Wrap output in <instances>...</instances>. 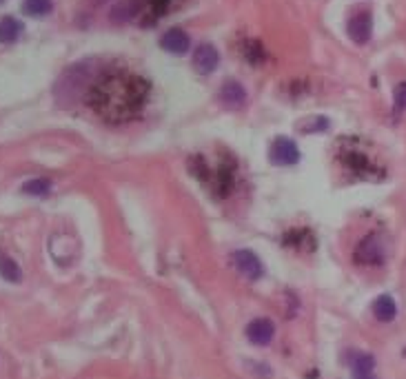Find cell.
Returning a JSON list of instances; mask_svg holds the SVG:
<instances>
[{"mask_svg": "<svg viewBox=\"0 0 406 379\" xmlns=\"http://www.w3.org/2000/svg\"><path fill=\"white\" fill-rule=\"evenodd\" d=\"M149 98V85L140 76L129 71L102 73L89 87L87 104L104 122L122 124L134 120Z\"/></svg>", "mask_w": 406, "mask_h": 379, "instance_id": "cell-1", "label": "cell"}, {"mask_svg": "<svg viewBox=\"0 0 406 379\" xmlns=\"http://www.w3.org/2000/svg\"><path fill=\"white\" fill-rule=\"evenodd\" d=\"M191 171L198 176L200 182L211 189L216 195H227L231 185H233V176H235V162L227 158V162H214L209 164L204 158H198L191 162Z\"/></svg>", "mask_w": 406, "mask_h": 379, "instance_id": "cell-2", "label": "cell"}, {"mask_svg": "<svg viewBox=\"0 0 406 379\" xmlns=\"http://www.w3.org/2000/svg\"><path fill=\"white\" fill-rule=\"evenodd\" d=\"M384 259V246L377 233H369L356 248V262L364 266H377Z\"/></svg>", "mask_w": 406, "mask_h": 379, "instance_id": "cell-3", "label": "cell"}, {"mask_svg": "<svg viewBox=\"0 0 406 379\" xmlns=\"http://www.w3.org/2000/svg\"><path fill=\"white\" fill-rule=\"evenodd\" d=\"M269 158L273 164L278 166H291L300 160V149L293 140L289 138H276L271 145V151H269Z\"/></svg>", "mask_w": 406, "mask_h": 379, "instance_id": "cell-4", "label": "cell"}, {"mask_svg": "<svg viewBox=\"0 0 406 379\" xmlns=\"http://www.w3.org/2000/svg\"><path fill=\"white\" fill-rule=\"evenodd\" d=\"M371 34H373V16L371 11H360L351 20H349V36L351 41L356 45H366L371 41Z\"/></svg>", "mask_w": 406, "mask_h": 379, "instance_id": "cell-5", "label": "cell"}, {"mask_svg": "<svg viewBox=\"0 0 406 379\" xmlns=\"http://www.w3.org/2000/svg\"><path fill=\"white\" fill-rule=\"evenodd\" d=\"M218 64H220V54L214 45L204 43L193 51V67L198 73H202V76L214 73Z\"/></svg>", "mask_w": 406, "mask_h": 379, "instance_id": "cell-6", "label": "cell"}, {"mask_svg": "<svg viewBox=\"0 0 406 379\" xmlns=\"http://www.w3.org/2000/svg\"><path fill=\"white\" fill-rule=\"evenodd\" d=\"M233 264L248 280H260L262 271H265V269H262L260 257L255 253H251V251H235L233 253Z\"/></svg>", "mask_w": 406, "mask_h": 379, "instance_id": "cell-7", "label": "cell"}, {"mask_svg": "<svg viewBox=\"0 0 406 379\" xmlns=\"http://www.w3.org/2000/svg\"><path fill=\"white\" fill-rule=\"evenodd\" d=\"M160 47H162L164 51H169V54H176V56L187 54L189 47H191L189 34H187V31H182V29H178V27L169 29V31H164L162 38H160Z\"/></svg>", "mask_w": 406, "mask_h": 379, "instance_id": "cell-8", "label": "cell"}, {"mask_svg": "<svg viewBox=\"0 0 406 379\" xmlns=\"http://www.w3.org/2000/svg\"><path fill=\"white\" fill-rule=\"evenodd\" d=\"M273 335H276V326L271 324V320H253L251 324L246 326V337L248 342L255 344V346H267L271 344Z\"/></svg>", "mask_w": 406, "mask_h": 379, "instance_id": "cell-9", "label": "cell"}, {"mask_svg": "<svg viewBox=\"0 0 406 379\" xmlns=\"http://www.w3.org/2000/svg\"><path fill=\"white\" fill-rule=\"evenodd\" d=\"M351 373L353 379H375V359L369 352H358L351 359Z\"/></svg>", "mask_w": 406, "mask_h": 379, "instance_id": "cell-10", "label": "cell"}, {"mask_svg": "<svg viewBox=\"0 0 406 379\" xmlns=\"http://www.w3.org/2000/svg\"><path fill=\"white\" fill-rule=\"evenodd\" d=\"M373 315L379 320V322H393L398 317V304L396 299L391 295H379L375 302H373Z\"/></svg>", "mask_w": 406, "mask_h": 379, "instance_id": "cell-11", "label": "cell"}, {"mask_svg": "<svg viewBox=\"0 0 406 379\" xmlns=\"http://www.w3.org/2000/svg\"><path fill=\"white\" fill-rule=\"evenodd\" d=\"M220 100L225 104H229V107H240V104L246 100V89L240 83L229 80L220 89Z\"/></svg>", "mask_w": 406, "mask_h": 379, "instance_id": "cell-12", "label": "cell"}, {"mask_svg": "<svg viewBox=\"0 0 406 379\" xmlns=\"http://www.w3.org/2000/svg\"><path fill=\"white\" fill-rule=\"evenodd\" d=\"M20 34H22V24L16 18H11V16L0 18V43L3 45L16 43L20 38Z\"/></svg>", "mask_w": 406, "mask_h": 379, "instance_id": "cell-13", "label": "cell"}, {"mask_svg": "<svg viewBox=\"0 0 406 379\" xmlns=\"http://www.w3.org/2000/svg\"><path fill=\"white\" fill-rule=\"evenodd\" d=\"M0 278L11 282V284H18L22 273H20V266L14 257H9L7 253H0Z\"/></svg>", "mask_w": 406, "mask_h": 379, "instance_id": "cell-14", "label": "cell"}, {"mask_svg": "<svg viewBox=\"0 0 406 379\" xmlns=\"http://www.w3.org/2000/svg\"><path fill=\"white\" fill-rule=\"evenodd\" d=\"M22 193H27V195H34V198H43V195H47L51 191V180L49 178H34L29 182H24Z\"/></svg>", "mask_w": 406, "mask_h": 379, "instance_id": "cell-15", "label": "cell"}, {"mask_svg": "<svg viewBox=\"0 0 406 379\" xmlns=\"http://www.w3.org/2000/svg\"><path fill=\"white\" fill-rule=\"evenodd\" d=\"M22 9L27 16H47L51 14V9H54V3L51 0H24L22 3Z\"/></svg>", "mask_w": 406, "mask_h": 379, "instance_id": "cell-16", "label": "cell"}, {"mask_svg": "<svg viewBox=\"0 0 406 379\" xmlns=\"http://www.w3.org/2000/svg\"><path fill=\"white\" fill-rule=\"evenodd\" d=\"M396 111H406V83H400L396 87Z\"/></svg>", "mask_w": 406, "mask_h": 379, "instance_id": "cell-17", "label": "cell"}, {"mask_svg": "<svg viewBox=\"0 0 406 379\" xmlns=\"http://www.w3.org/2000/svg\"><path fill=\"white\" fill-rule=\"evenodd\" d=\"M145 3L155 16H160L162 11H167V7H169V0H145Z\"/></svg>", "mask_w": 406, "mask_h": 379, "instance_id": "cell-18", "label": "cell"}, {"mask_svg": "<svg viewBox=\"0 0 406 379\" xmlns=\"http://www.w3.org/2000/svg\"><path fill=\"white\" fill-rule=\"evenodd\" d=\"M0 3H3V0H0Z\"/></svg>", "mask_w": 406, "mask_h": 379, "instance_id": "cell-19", "label": "cell"}]
</instances>
